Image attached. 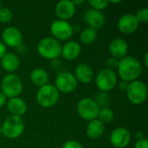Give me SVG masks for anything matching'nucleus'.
I'll return each mask as SVG.
<instances>
[{
    "mask_svg": "<svg viewBox=\"0 0 148 148\" xmlns=\"http://www.w3.org/2000/svg\"><path fill=\"white\" fill-rule=\"evenodd\" d=\"M117 70L121 80L129 83L137 81L142 73V67L140 62L136 57L126 56L119 60Z\"/></svg>",
    "mask_w": 148,
    "mask_h": 148,
    "instance_id": "f257e3e1",
    "label": "nucleus"
},
{
    "mask_svg": "<svg viewBox=\"0 0 148 148\" xmlns=\"http://www.w3.org/2000/svg\"><path fill=\"white\" fill-rule=\"evenodd\" d=\"M61 43L53 37H45L37 44L38 54L45 59L54 60L58 58L61 56Z\"/></svg>",
    "mask_w": 148,
    "mask_h": 148,
    "instance_id": "f03ea898",
    "label": "nucleus"
},
{
    "mask_svg": "<svg viewBox=\"0 0 148 148\" xmlns=\"http://www.w3.org/2000/svg\"><path fill=\"white\" fill-rule=\"evenodd\" d=\"M24 121L22 117L10 115L4 121L2 126V134L8 139H17L24 130Z\"/></svg>",
    "mask_w": 148,
    "mask_h": 148,
    "instance_id": "7ed1b4c3",
    "label": "nucleus"
},
{
    "mask_svg": "<svg viewBox=\"0 0 148 148\" xmlns=\"http://www.w3.org/2000/svg\"><path fill=\"white\" fill-rule=\"evenodd\" d=\"M2 93L6 96V98H15L17 97L23 90V83L21 79L15 74L6 75L1 84Z\"/></svg>",
    "mask_w": 148,
    "mask_h": 148,
    "instance_id": "20e7f679",
    "label": "nucleus"
},
{
    "mask_svg": "<svg viewBox=\"0 0 148 148\" xmlns=\"http://www.w3.org/2000/svg\"><path fill=\"white\" fill-rule=\"evenodd\" d=\"M59 99V92L55 86L46 84L39 88L36 94L37 103L45 108H49L56 104Z\"/></svg>",
    "mask_w": 148,
    "mask_h": 148,
    "instance_id": "39448f33",
    "label": "nucleus"
},
{
    "mask_svg": "<svg viewBox=\"0 0 148 148\" xmlns=\"http://www.w3.org/2000/svg\"><path fill=\"white\" fill-rule=\"evenodd\" d=\"M127 94L129 101L134 105L142 104L147 97V88L144 82L140 81H134L129 82Z\"/></svg>",
    "mask_w": 148,
    "mask_h": 148,
    "instance_id": "423d86ee",
    "label": "nucleus"
},
{
    "mask_svg": "<svg viewBox=\"0 0 148 148\" xmlns=\"http://www.w3.org/2000/svg\"><path fill=\"white\" fill-rule=\"evenodd\" d=\"M100 108L91 98L82 99L77 104V113L85 121H91L97 119Z\"/></svg>",
    "mask_w": 148,
    "mask_h": 148,
    "instance_id": "0eeeda50",
    "label": "nucleus"
},
{
    "mask_svg": "<svg viewBox=\"0 0 148 148\" xmlns=\"http://www.w3.org/2000/svg\"><path fill=\"white\" fill-rule=\"evenodd\" d=\"M117 83V75L114 71L105 69L101 70L96 78L95 84L101 92L108 93L111 91Z\"/></svg>",
    "mask_w": 148,
    "mask_h": 148,
    "instance_id": "6e6552de",
    "label": "nucleus"
},
{
    "mask_svg": "<svg viewBox=\"0 0 148 148\" xmlns=\"http://www.w3.org/2000/svg\"><path fill=\"white\" fill-rule=\"evenodd\" d=\"M50 31L54 36L53 38H55L56 40L66 41L72 36L74 29L68 21L58 19L52 23L50 27Z\"/></svg>",
    "mask_w": 148,
    "mask_h": 148,
    "instance_id": "1a4fd4ad",
    "label": "nucleus"
},
{
    "mask_svg": "<svg viewBox=\"0 0 148 148\" xmlns=\"http://www.w3.org/2000/svg\"><path fill=\"white\" fill-rule=\"evenodd\" d=\"M77 82H78L73 74L69 72H62L56 76L55 87L58 92L69 94L75 90L77 88Z\"/></svg>",
    "mask_w": 148,
    "mask_h": 148,
    "instance_id": "9d476101",
    "label": "nucleus"
},
{
    "mask_svg": "<svg viewBox=\"0 0 148 148\" xmlns=\"http://www.w3.org/2000/svg\"><path fill=\"white\" fill-rule=\"evenodd\" d=\"M131 140V134L127 128L117 127L110 134V142L116 148H125Z\"/></svg>",
    "mask_w": 148,
    "mask_h": 148,
    "instance_id": "9b49d317",
    "label": "nucleus"
},
{
    "mask_svg": "<svg viewBox=\"0 0 148 148\" xmlns=\"http://www.w3.org/2000/svg\"><path fill=\"white\" fill-rule=\"evenodd\" d=\"M83 20L85 23L88 26V28H92L97 30L104 25L105 16L100 10L89 9L84 12Z\"/></svg>",
    "mask_w": 148,
    "mask_h": 148,
    "instance_id": "f8f14e48",
    "label": "nucleus"
},
{
    "mask_svg": "<svg viewBox=\"0 0 148 148\" xmlns=\"http://www.w3.org/2000/svg\"><path fill=\"white\" fill-rule=\"evenodd\" d=\"M3 43L10 47H18L22 43L23 36L20 30L15 27H8L3 31Z\"/></svg>",
    "mask_w": 148,
    "mask_h": 148,
    "instance_id": "ddd939ff",
    "label": "nucleus"
},
{
    "mask_svg": "<svg viewBox=\"0 0 148 148\" xmlns=\"http://www.w3.org/2000/svg\"><path fill=\"white\" fill-rule=\"evenodd\" d=\"M56 15L60 20L67 21L72 18L75 13V6L72 1L62 0L57 3L56 6Z\"/></svg>",
    "mask_w": 148,
    "mask_h": 148,
    "instance_id": "4468645a",
    "label": "nucleus"
},
{
    "mask_svg": "<svg viewBox=\"0 0 148 148\" xmlns=\"http://www.w3.org/2000/svg\"><path fill=\"white\" fill-rule=\"evenodd\" d=\"M139 22L134 14H125L118 21V29L125 34L134 33L139 27Z\"/></svg>",
    "mask_w": 148,
    "mask_h": 148,
    "instance_id": "2eb2a0df",
    "label": "nucleus"
},
{
    "mask_svg": "<svg viewBox=\"0 0 148 148\" xmlns=\"http://www.w3.org/2000/svg\"><path fill=\"white\" fill-rule=\"evenodd\" d=\"M128 45L127 42L122 38L114 39L109 45V51L112 57L121 60L127 54Z\"/></svg>",
    "mask_w": 148,
    "mask_h": 148,
    "instance_id": "dca6fc26",
    "label": "nucleus"
},
{
    "mask_svg": "<svg viewBox=\"0 0 148 148\" xmlns=\"http://www.w3.org/2000/svg\"><path fill=\"white\" fill-rule=\"evenodd\" d=\"M81 54V45L75 41L67 42L61 50V56L68 61L76 59Z\"/></svg>",
    "mask_w": 148,
    "mask_h": 148,
    "instance_id": "f3484780",
    "label": "nucleus"
},
{
    "mask_svg": "<svg viewBox=\"0 0 148 148\" xmlns=\"http://www.w3.org/2000/svg\"><path fill=\"white\" fill-rule=\"evenodd\" d=\"M94 71L92 68L87 63H80L75 68V77L77 82L83 84H88L93 80Z\"/></svg>",
    "mask_w": 148,
    "mask_h": 148,
    "instance_id": "a211bd4d",
    "label": "nucleus"
},
{
    "mask_svg": "<svg viewBox=\"0 0 148 148\" xmlns=\"http://www.w3.org/2000/svg\"><path fill=\"white\" fill-rule=\"evenodd\" d=\"M7 108L11 115L21 117L27 111V105L23 100L18 97L11 98L7 103Z\"/></svg>",
    "mask_w": 148,
    "mask_h": 148,
    "instance_id": "6ab92c4d",
    "label": "nucleus"
},
{
    "mask_svg": "<svg viewBox=\"0 0 148 148\" xmlns=\"http://www.w3.org/2000/svg\"><path fill=\"white\" fill-rule=\"evenodd\" d=\"M104 124L101 123L98 119H95L89 121V123L88 124L86 128V134L90 139L96 140L102 136V134H104Z\"/></svg>",
    "mask_w": 148,
    "mask_h": 148,
    "instance_id": "aec40b11",
    "label": "nucleus"
},
{
    "mask_svg": "<svg viewBox=\"0 0 148 148\" xmlns=\"http://www.w3.org/2000/svg\"><path fill=\"white\" fill-rule=\"evenodd\" d=\"M1 65L5 71L11 74L17 69L19 66V59L14 53H6L1 59Z\"/></svg>",
    "mask_w": 148,
    "mask_h": 148,
    "instance_id": "412c9836",
    "label": "nucleus"
},
{
    "mask_svg": "<svg viewBox=\"0 0 148 148\" xmlns=\"http://www.w3.org/2000/svg\"><path fill=\"white\" fill-rule=\"evenodd\" d=\"M30 80L32 82V83L36 86L38 87H42L46 84H48L49 82V75L48 73L41 69V68H37L35 69L31 74H30Z\"/></svg>",
    "mask_w": 148,
    "mask_h": 148,
    "instance_id": "4be33fe9",
    "label": "nucleus"
},
{
    "mask_svg": "<svg viewBox=\"0 0 148 148\" xmlns=\"http://www.w3.org/2000/svg\"><path fill=\"white\" fill-rule=\"evenodd\" d=\"M97 38V30L92 28H87L80 35V40L83 44L89 45L95 42Z\"/></svg>",
    "mask_w": 148,
    "mask_h": 148,
    "instance_id": "5701e85b",
    "label": "nucleus"
},
{
    "mask_svg": "<svg viewBox=\"0 0 148 148\" xmlns=\"http://www.w3.org/2000/svg\"><path fill=\"white\" fill-rule=\"evenodd\" d=\"M114 112L111 108H100L97 119L103 124L105 123H109L114 120Z\"/></svg>",
    "mask_w": 148,
    "mask_h": 148,
    "instance_id": "b1692460",
    "label": "nucleus"
},
{
    "mask_svg": "<svg viewBox=\"0 0 148 148\" xmlns=\"http://www.w3.org/2000/svg\"><path fill=\"white\" fill-rule=\"evenodd\" d=\"M95 101L96 102L98 107L101 108H108V105L110 104V98H109V95H108V93L100 91L96 95Z\"/></svg>",
    "mask_w": 148,
    "mask_h": 148,
    "instance_id": "393cba45",
    "label": "nucleus"
},
{
    "mask_svg": "<svg viewBox=\"0 0 148 148\" xmlns=\"http://www.w3.org/2000/svg\"><path fill=\"white\" fill-rule=\"evenodd\" d=\"M88 3L92 7V9L101 11L108 7L109 3L108 0H89Z\"/></svg>",
    "mask_w": 148,
    "mask_h": 148,
    "instance_id": "a878e982",
    "label": "nucleus"
},
{
    "mask_svg": "<svg viewBox=\"0 0 148 148\" xmlns=\"http://www.w3.org/2000/svg\"><path fill=\"white\" fill-rule=\"evenodd\" d=\"M12 17H13V14L10 9L4 7H2L0 9V23H9L10 21H11Z\"/></svg>",
    "mask_w": 148,
    "mask_h": 148,
    "instance_id": "bb28decb",
    "label": "nucleus"
},
{
    "mask_svg": "<svg viewBox=\"0 0 148 148\" xmlns=\"http://www.w3.org/2000/svg\"><path fill=\"white\" fill-rule=\"evenodd\" d=\"M136 19L138 20L139 23H146L148 21V10L147 8H142L138 10V12L135 15Z\"/></svg>",
    "mask_w": 148,
    "mask_h": 148,
    "instance_id": "cd10ccee",
    "label": "nucleus"
},
{
    "mask_svg": "<svg viewBox=\"0 0 148 148\" xmlns=\"http://www.w3.org/2000/svg\"><path fill=\"white\" fill-rule=\"evenodd\" d=\"M106 64H107L108 69H110V70L114 71V69H117V68H118L119 60L116 59V58H114V57H110V58L108 59Z\"/></svg>",
    "mask_w": 148,
    "mask_h": 148,
    "instance_id": "c85d7f7f",
    "label": "nucleus"
},
{
    "mask_svg": "<svg viewBox=\"0 0 148 148\" xmlns=\"http://www.w3.org/2000/svg\"><path fill=\"white\" fill-rule=\"evenodd\" d=\"M62 148H82V146L76 140H69L63 144Z\"/></svg>",
    "mask_w": 148,
    "mask_h": 148,
    "instance_id": "c756f323",
    "label": "nucleus"
},
{
    "mask_svg": "<svg viewBox=\"0 0 148 148\" xmlns=\"http://www.w3.org/2000/svg\"><path fill=\"white\" fill-rule=\"evenodd\" d=\"M134 148H148V141L145 139L139 140L135 143Z\"/></svg>",
    "mask_w": 148,
    "mask_h": 148,
    "instance_id": "7c9ffc66",
    "label": "nucleus"
},
{
    "mask_svg": "<svg viewBox=\"0 0 148 148\" xmlns=\"http://www.w3.org/2000/svg\"><path fill=\"white\" fill-rule=\"evenodd\" d=\"M6 54V46L3 43V42L0 41V60L3 58V56Z\"/></svg>",
    "mask_w": 148,
    "mask_h": 148,
    "instance_id": "2f4dec72",
    "label": "nucleus"
},
{
    "mask_svg": "<svg viewBox=\"0 0 148 148\" xmlns=\"http://www.w3.org/2000/svg\"><path fill=\"white\" fill-rule=\"evenodd\" d=\"M128 84H129L128 82L122 81V82H120V84H119V87H120V88H121V90H126V91H127V87H128Z\"/></svg>",
    "mask_w": 148,
    "mask_h": 148,
    "instance_id": "473e14b6",
    "label": "nucleus"
},
{
    "mask_svg": "<svg viewBox=\"0 0 148 148\" xmlns=\"http://www.w3.org/2000/svg\"><path fill=\"white\" fill-rule=\"evenodd\" d=\"M6 102V96L2 93L0 92V108L3 107Z\"/></svg>",
    "mask_w": 148,
    "mask_h": 148,
    "instance_id": "72a5a7b5",
    "label": "nucleus"
},
{
    "mask_svg": "<svg viewBox=\"0 0 148 148\" xmlns=\"http://www.w3.org/2000/svg\"><path fill=\"white\" fill-rule=\"evenodd\" d=\"M72 3H73V4H74L75 6H76V5H81V4H82V3H84V1H83V0H74V1H72Z\"/></svg>",
    "mask_w": 148,
    "mask_h": 148,
    "instance_id": "f704fd0d",
    "label": "nucleus"
},
{
    "mask_svg": "<svg viewBox=\"0 0 148 148\" xmlns=\"http://www.w3.org/2000/svg\"><path fill=\"white\" fill-rule=\"evenodd\" d=\"M136 138L138 139V140H142V139H144V134H143V133H142V132H140V131H139V132L136 134Z\"/></svg>",
    "mask_w": 148,
    "mask_h": 148,
    "instance_id": "c9c22d12",
    "label": "nucleus"
},
{
    "mask_svg": "<svg viewBox=\"0 0 148 148\" xmlns=\"http://www.w3.org/2000/svg\"><path fill=\"white\" fill-rule=\"evenodd\" d=\"M148 53L147 52L146 54H145V56H144V63H145V65H146V67H148Z\"/></svg>",
    "mask_w": 148,
    "mask_h": 148,
    "instance_id": "e433bc0d",
    "label": "nucleus"
},
{
    "mask_svg": "<svg viewBox=\"0 0 148 148\" xmlns=\"http://www.w3.org/2000/svg\"><path fill=\"white\" fill-rule=\"evenodd\" d=\"M121 1V0H118V1H114V0H111V1H108V3H111L113 4H116V3H120Z\"/></svg>",
    "mask_w": 148,
    "mask_h": 148,
    "instance_id": "4c0bfd02",
    "label": "nucleus"
},
{
    "mask_svg": "<svg viewBox=\"0 0 148 148\" xmlns=\"http://www.w3.org/2000/svg\"><path fill=\"white\" fill-rule=\"evenodd\" d=\"M2 135V127L0 126V136Z\"/></svg>",
    "mask_w": 148,
    "mask_h": 148,
    "instance_id": "58836bf2",
    "label": "nucleus"
},
{
    "mask_svg": "<svg viewBox=\"0 0 148 148\" xmlns=\"http://www.w3.org/2000/svg\"><path fill=\"white\" fill-rule=\"evenodd\" d=\"M2 8V3H1V2H0V9Z\"/></svg>",
    "mask_w": 148,
    "mask_h": 148,
    "instance_id": "ea45409f",
    "label": "nucleus"
}]
</instances>
